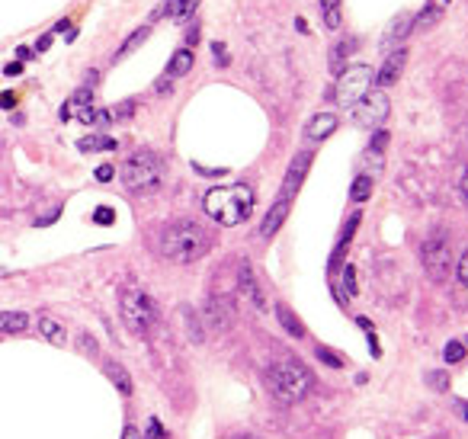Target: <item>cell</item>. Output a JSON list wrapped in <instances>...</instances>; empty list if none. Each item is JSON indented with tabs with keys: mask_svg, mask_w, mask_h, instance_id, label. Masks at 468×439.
<instances>
[{
	"mask_svg": "<svg viewBox=\"0 0 468 439\" xmlns=\"http://www.w3.org/2000/svg\"><path fill=\"white\" fill-rule=\"evenodd\" d=\"M128 193H154L164 180V161L154 151H135L119 170Z\"/></svg>",
	"mask_w": 468,
	"mask_h": 439,
	"instance_id": "obj_3",
	"label": "cell"
},
{
	"mask_svg": "<svg viewBox=\"0 0 468 439\" xmlns=\"http://www.w3.org/2000/svg\"><path fill=\"white\" fill-rule=\"evenodd\" d=\"M276 318H280V321H282V327H286L292 337H301V324L295 321V318H292V311H289L286 305H276Z\"/></svg>",
	"mask_w": 468,
	"mask_h": 439,
	"instance_id": "obj_26",
	"label": "cell"
},
{
	"mask_svg": "<svg viewBox=\"0 0 468 439\" xmlns=\"http://www.w3.org/2000/svg\"><path fill=\"white\" fill-rule=\"evenodd\" d=\"M455 189H459V203L465 205V167H459V183H455Z\"/></svg>",
	"mask_w": 468,
	"mask_h": 439,
	"instance_id": "obj_36",
	"label": "cell"
},
{
	"mask_svg": "<svg viewBox=\"0 0 468 439\" xmlns=\"http://www.w3.org/2000/svg\"><path fill=\"white\" fill-rule=\"evenodd\" d=\"M13 103H16L13 93H0V106H4V109H13Z\"/></svg>",
	"mask_w": 468,
	"mask_h": 439,
	"instance_id": "obj_38",
	"label": "cell"
},
{
	"mask_svg": "<svg viewBox=\"0 0 468 439\" xmlns=\"http://www.w3.org/2000/svg\"><path fill=\"white\" fill-rule=\"evenodd\" d=\"M238 282H241V295H244L247 301H251L257 311H266V301H263V292H260V286H257V279H253V270L247 263H241V270H238Z\"/></svg>",
	"mask_w": 468,
	"mask_h": 439,
	"instance_id": "obj_12",
	"label": "cell"
},
{
	"mask_svg": "<svg viewBox=\"0 0 468 439\" xmlns=\"http://www.w3.org/2000/svg\"><path fill=\"white\" fill-rule=\"evenodd\" d=\"M205 251H209V234H205L203 224L183 218V222H174L164 228L161 253L167 260H174V263H193V260H199Z\"/></svg>",
	"mask_w": 468,
	"mask_h": 439,
	"instance_id": "obj_2",
	"label": "cell"
},
{
	"mask_svg": "<svg viewBox=\"0 0 468 439\" xmlns=\"http://www.w3.org/2000/svg\"><path fill=\"white\" fill-rule=\"evenodd\" d=\"M109 378H112L116 385H119L122 395H132V382H128V375H126L122 369H112V366H109Z\"/></svg>",
	"mask_w": 468,
	"mask_h": 439,
	"instance_id": "obj_28",
	"label": "cell"
},
{
	"mask_svg": "<svg viewBox=\"0 0 468 439\" xmlns=\"http://www.w3.org/2000/svg\"><path fill=\"white\" fill-rule=\"evenodd\" d=\"M87 106H93V90H90V87H80V90H74L68 100H64L61 119H77L80 112L87 109Z\"/></svg>",
	"mask_w": 468,
	"mask_h": 439,
	"instance_id": "obj_14",
	"label": "cell"
},
{
	"mask_svg": "<svg viewBox=\"0 0 468 439\" xmlns=\"http://www.w3.org/2000/svg\"><path fill=\"white\" fill-rule=\"evenodd\" d=\"M29 318L23 311H0V334H23Z\"/></svg>",
	"mask_w": 468,
	"mask_h": 439,
	"instance_id": "obj_16",
	"label": "cell"
},
{
	"mask_svg": "<svg viewBox=\"0 0 468 439\" xmlns=\"http://www.w3.org/2000/svg\"><path fill=\"white\" fill-rule=\"evenodd\" d=\"M203 209L212 222L224 224V228H234V224L247 222L253 209V189L247 183H231V186H215L205 193Z\"/></svg>",
	"mask_w": 468,
	"mask_h": 439,
	"instance_id": "obj_1",
	"label": "cell"
},
{
	"mask_svg": "<svg viewBox=\"0 0 468 439\" xmlns=\"http://www.w3.org/2000/svg\"><path fill=\"white\" fill-rule=\"evenodd\" d=\"M112 218H116V215H112V209H97V212H93V222H97V224H112Z\"/></svg>",
	"mask_w": 468,
	"mask_h": 439,
	"instance_id": "obj_33",
	"label": "cell"
},
{
	"mask_svg": "<svg viewBox=\"0 0 468 439\" xmlns=\"http://www.w3.org/2000/svg\"><path fill=\"white\" fill-rule=\"evenodd\" d=\"M119 311L132 334H148L154 327V321H157V305H154V299L145 289H126L119 299Z\"/></svg>",
	"mask_w": 468,
	"mask_h": 439,
	"instance_id": "obj_5",
	"label": "cell"
},
{
	"mask_svg": "<svg viewBox=\"0 0 468 439\" xmlns=\"http://www.w3.org/2000/svg\"><path fill=\"white\" fill-rule=\"evenodd\" d=\"M462 359H465V347L459 340H452L446 347V363H462Z\"/></svg>",
	"mask_w": 468,
	"mask_h": 439,
	"instance_id": "obj_30",
	"label": "cell"
},
{
	"mask_svg": "<svg viewBox=\"0 0 468 439\" xmlns=\"http://www.w3.org/2000/svg\"><path fill=\"white\" fill-rule=\"evenodd\" d=\"M122 439H141V433L135 430V426H126V433H122Z\"/></svg>",
	"mask_w": 468,
	"mask_h": 439,
	"instance_id": "obj_42",
	"label": "cell"
},
{
	"mask_svg": "<svg viewBox=\"0 0 468 439\" xmlns=\"http://www.w3.org/2000/svg\"><path fill=\"white\" fill-rule=\"evenodd\" d=\"M20 71H23V64H20V61H10L7 68H4V74H7V77H13V74H20Z\"/></svg>",
	"mask_w": 468,
	"mask_h": 439,
	"instance_id": "obj_39",
	"label": "cell"
},
{
	"mask_svg": "<svg viewBox=\"0 0 468 439\" xmlns=\"http://www.w3.org/2000/svg\"><path fill=\"white\" fill-rule=\"evenodd\" d=\"M205 321H209V327L215 330V334L228 330L231 327V301L228 299H209V305H205Z\"/></svg>",
	"mask_w": 468,
	"mask_h": 439,
	"instance_id": "obj_11",
	"label": "cell"
},
{
	"mask_svg": "<svg viewBox=\"0 0 468 439\" xmlns=\"http://www.w3.org/2000/svg\"><path fill=\"white\" fill-rule=\"evenodd\" d=\"M289 203H292V199H280V203H276L270 212H266L263 224H260V234H263V237H272L276 231H280V224L286 222V215H289Z\"/></svg>",
	"mask_w": 468,
	"mask_h": 439,
	"instance_id": "obj_15",
	"label": "cell"
},
{
	"mask_svg": "<svg viewBox=\"0 0 468 439\" xmlns=\"http://www.w3.org/2000/svg\"><path fill=\"white\" fill-rule=\"evenodd\" d=\"M145 439H170V436H167V430L161 426V420L151 417V420H148V433H145Z\"/></svg>",
	"mask_w": 468,
	"mask_h": 439,
	"instance_id": "obj_29",
	"label": "cell"
},
{
	"mask_svg": "<svg viewBox=\"0 0 468 439\" xmlns=\"http://www.w3.org/2000/svg\"><path fill=\"white\" fill-rule=\"evenodd\" d=\"M49 45H52V35H42V39L35 42V49H39V52H45V49H49Z\"/></svg>",
	"mask_w": 468,
	"mask_h": 439,
	"instance_id": "obj_43",
	"label": "cell"
},
{
	"mask_svg": "<svg viewBox=\"0 0 468 439\" xmlns=\"http://www.w3.org/2000/svg\"><path fill=\"white\" fill-rule=\"evenodd\" d=\"M455 282L459 286H468V253L462 251L459 260H455Z\"/></svg>",
	"mask_w": 468,
	"mask_h": 439,
	"instance_id": "obj_27",
	"label": "cell"
},
{
	"mask_svg": "<svg viewBox=\"0 0 468 439\" xmlns=\"http://www.w3.org/2000/svg\"><path fill=\"white\" fill-rule=\"evenodd\" d=\"M16 58H20V61H29V58H32V49H26V45H20V49H16Z\"/></svg>",
	"mask_w": 468,
	"mask_h": 439,
	"instance_id": "obj_40",
	"label": "cell"
},
{
	"mask_svg": "<svg viewBox=\"0 0 468 439\" xmlns=\"http://www.w3.org/2000/svg\"><path fill=\"white\" fill-rule=\"evenodd\" d=\"M77 148H80L84 154H90V151H112V148H116V141H112L109 135L93 132V135H87V138L77 141Z\"/></svg>",
	"mask_w": 468,
	"mask_h": 439,
	"instance_id": "obj_19",
	"label": "cell"
},
{
	"mask_svg": "<svg viewBox=\"0 0 468 439\" xmlns=\"http://www.w3.org/2000/svg\"><path fill=\"white\" fill-rule=\"evenodd\" d=\"M193 52L189 49H180V52H174V58H170V64H167V77H183V74H189V68H193Z\"/></svg>",
	"mask_w": 468,
	"mask_h": 439,
	"instance_id": "obj_18",
	"label": "cell"
},
{
	"mask_svg": "<svg viewBox=\"0 0 468 439\" xmlns=\"http://www.w3.org/2000/svg\"><path fill=\"white\" fill-rule=\"evenodd\" d=\"M372 183H376V180H369V176L359 174L356 180H353V186H349V199H353V203H366L369 193H372Z\"/></svg>",
	"mask_w": 468,
	"mask_h": 439,
	"instance_id": "obj_23",
	"label": "cell"
},
{
	"mask_svg": "<svg viewBox=\"0 0 468 439\" xmlns=\"http://www.w3.org/2000/svg\"><path fill=\"white\" fill-rule=\"evenodd\" d=\"M321 16H324V26L328 29H340V23H343L340 0H321Z\"/></svg>",
	"mask_w": 468,
	"mask_h": 439,
	"instance_id": "obj_20",
	"label": "cell"
},
{
	"mask_svg": "<svg viewBox=\"0 0 468 439\" xmlns=\"http://www.w3.org/2000/svg\"><path fill=\"white\" fill-rule=\"evenodd\" d=\"M318 356H321V359H324V363H328V366H334V369H340V366H343V359H340V356L334 353V349H324V347H318Z\"/></svg>",
	"mask_w": 468,
	"mask_h": 439,
	"instance_id": "obj_32",
	"label": "cell"
},
{
	"mask_svg": "<svg viewBox=\"0 0 468 439\" xmlns=\"http://www.w3.org/2000/svg\"><path fill=\"white\" fill-rule=\"evenodd\" d=\"M420 263H424L426 276L433 282H446L449 272H452V244H449V234L446 231H433L420 244Z\"/></svg>",
	"mask_w": 468,
	"mask_h": 439,
	"instance_id": "obj_6",
	"label": "cell"
},
{
	"mask_svg": "<svg viewBox=\"0 0 468 439\" xmlns=\"http://www.w3.org/2000/svg\"><path fill=\"white\" fill-rule=\"evenodd\" d=\"M343 292L356 295V270H353V266H347V270H343Z\"/></svg>",
	"mask_w": 468,
	"mask_h": 439,
	"instance_id": "obj_31",
	"label": "cell"
},
{
	"mask_svg": "<svg viewBox=\"0 0 468 439\" xmlns=\"http://www.w3.org/2000/svg\"><path fill=\"white\" fill-rule=\"evenodd\" d=\"M385 119H388V97H385L382 90H369L356 106H353V122H356L359 128H372V132H376Z\"/></svg>",
	"mask_w": 468,
	"mask_h": 439,
	"instance_id": "obj_8",
	"label": "cell"
},
{
	"mask_svg": "<svg viewBox=\"0 0 468 439\" xmlns=\"http://www.w3.org/2000/svg\"><path fill=\"white\" fill-rule=\"evenodd\" d=\"M404 61H407V52H404V49H395L392 55L385 58L382 71L376 74V84H378V87H392V84H398L401 71H404Z\"/></svg>",
	"mask_w": 468,
	"mask_h": 439,
	"instance_id": "obj_10",
	"label": "cell"
},
{
	"mask_svg": "<svg viewBox=\"0 0 468 439\" xmlns=\"http://www.w3.org/2000/svg\"><path fill=\"white\" fill-rule=\"evenodd\" d=\"M39 334H45L52 343H58V347L64 343V330H61V324L52 321V318H39Z\"/></svg>",
	"mask_w": 468,
	"mask_h": 439,
	"instance_id": "obj_25",
	"label": "cell"
},
{
	"mask_svg": "<svg viewBox=\"0 0 468 439\" xmlns=\"http://www.w3.org/2000/svg\"><path fill=\"white\" fill-rule=\"evenodd\" d=\"M97 80H100V74H97V71H90V74H87V87H97Z\"/></svg>",
	"mask_w": 468,
	"mask_h": 439,
	"instance_id": "obj_44",
	"label": "cell"
},
{
	"mask_svg": "<svg viewBox=\"0 0 468 439\" xmlns=\"http://www.w3.org/2000/svg\"><path fill=\"white\" fill-rule=\"evenodd\" d=\"M132 112H135V100H126V103H122V109L116 106V112H112V116H116V119H126V116H132Z\"/></svg>",
	"mask_w": 468,
	"mask_h": 439,
	"instance_id": "obj_34",
	"label": "cell"
},
{
	"mask_svg": "<svg viewBox=\"0 0 468 439\" xmlns=\"http://www.w3.org/2000/svg\"><path fill=\"white\" fill-rule=\"evenodd\" d=\"M356 49V39H340V42L330 49V71H337L340 74L343 71V64H347V58H349V52Z\"/></svg>",
	"mask_w": 468,
	"mask_h": 439,
	"instance_id": "obj_17",
	"label": "cell"
},
{
	"mask_svg": "<svg viewBox=\"0 0 468 439\" xmlns=\"http://www.w3.org/2000/svg\"><path fill=\"white\" fill-rule=\"evenodd\" d=\"M311 372L305 369V366L292 363V359H282V363H276L270 369V391L276 397H280L282 404H295V401H301V397L311 391Z\"/></svg>",
	"mask_w": 468,
	"mask_h": 439,
	"instance_id": "obj_4",
	"label": "cell"
},
{
	"mask_svg": "<svg viewBox=\"0 0 468 439\" xmlns=\"http://www.w3.org/2000/svg\"><path fill=\"white\" fill-rule=\"evenodd\" d=\"M308 167H311V154H308V151L295 154L292 164H289V170H286V180H282V199H292L295 189H299L301 180H305Z\"/></svg>",
	"mask_w": 468,
	"mask_h": 439,
	"instance_id": "obj_9",
	"label": "cell"
},
{
	"mask_svg": "<svg viewBox=\"0 0 468 439\" xmlns=\"http://www.w3.org/2000/svg\"><path fill=\"white\" fill-rule=\"evenodd\" d=\"M148 32H151V26H141V29H138V32H135V35H128L126 42H122V49L116 52V61H119V58H126V55H132V52L138 49V45H141V42H145V39H148Z\"/></svg>",
	"mask_w": 468,
	"mask_h": 439,
	"instance_id": "obj_24",
	"label": "cell"
},
{
	"mask_svg": "<svg viewBox=\"0 0 468 439\" xmlns=\"http://www.w3.org/2000/svg\"><path fill=\"white\" fill-rule=\"evenodd\" d=\"M372 77H376V71H372L369 64H349V68H343L340 77H337V84H334L337 106H343V109H353V106H356L359 100L369 93Z\"/></svg>",
	"mask_w": 468,
	"mask_h": 439,
	"instance_id": "obj_7",
	"label": "cell"
},
{
	"mask_svg": "<svg viewBox=\"0 0 468 439\" xmlns=\"http://www.w3.org/2000/svg\"><path fill=\"white\" fill-rule=\"evenodd\" d=\"M186 42H199V29H196V26L186 29Z\"/></svg>",
	"mask_w": 468,
	"mask_h": 439,
	"instance_id": "obj_41",
	"label": "cell"
},
{
	"mask_svg": "<svg viewBox=\"0 0 468 439\" xmlns=\"http://www.w3.org/2000/svg\"><path fill=\"white\" fill-rule=\"evenodd\" d=\"M426 382H430V385H436V391H443V388H446V375H443V372H430V375H426Z\"/></svg>",
	"mask_w": 468,
	"mask_h": 439,
	"instance_id": "obj_35",
	"label": "cell"
},
{
	"mask_svg": "<svg viewBox=\"0 0 468 439\" xmlns=\"http://www.w3.org/2000/svg\"><path fill=\"white\" fill-rule=\"evenodd\" d=\"M334 132H337V116H334V112H318V116L308 122V128H305L308 141H324V138H330Z\"/></svg>",
	"mask_w": 468,
	"mask_h": 439,
	"instance_id": "obj_13",
	"label": "cell"
},
{
	"mask_svg": "<svg viewBox=\"0 0 468 439\" xmlns=\"http://www.w3.org/2000/svg\"><path fill=\"white\" fill-rule=\"evenodd\" d=\"M55 29H58V32H71V23H68V20H61Z\"/></svg>",
	"mask_w": 468,
	"mask_h": 439,
	"instance_id": "obj_45",
	"label": "cell"
},
{
	"mask_svg": "<svg viewBox=\"0 0 468 439\" xmlns=\"http://www.w3.org/2000/svg\"><path fill=\"white\" fill-rule=\"evenodd\" d=\"M411 26H414V16L411 13H404L401 20H395L392 29H388V35H385V45H392V42H398V39H404V35L411 32Z\"/></svg>",
	"mask_w": 468,
	"mask_h": 439,
	"instance_id": "obj_21",
	"label": "cell"
},
{
	"mask_svg": "<svg viewBox=\"0 0 468 439\" xmlns=\"http://www.w3.org/2000/svg\"><path fill=\"white\" fill-rule=\"evenodd\" d=\"M196 7H199V0H167V13L174 16V20H186L189 13H196Z\"/></svg>",
	"mask_w": 468,
	"mask_h": 439,
	"instance_id": "obj_22",
	"label": "cell"
},
{
	"mask_svg": "<svg viewBox=\"0 0 468 439\" xmlns=\"http://www.w3.org/2000/svg\"><path fill=\"white\" fill-rule=\"evenodd\" d=\"M112 176H116V170H112L109 164H103V167L97 170V180H103V183H106V180H112Z\"/></svg>",
	"mask_w": 468,
	"mask_h": 439,
	"instance_id": "obj_37",
	"label": "cell"
}]
</instances>
